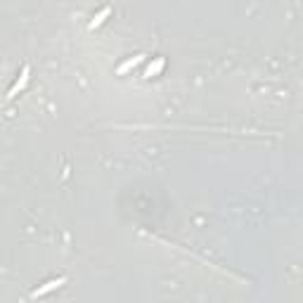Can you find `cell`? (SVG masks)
Returning a JSON list of instances; mask_svg holds the SVG:
<instances>
[{"label": "cell", "instance_id": "cell-5", "mask_svg": "<svg viewBox=\"0 0 303 303\" xmlns=\"http://www.w3.org/2000/svg\"><path fill=\"white\" fill-rule=\"evenodd\" d=\"M109 14H111V7H109V5H107V7H102V10H100L98 14L93 17V22H90V29H98V26H102Z\"/></svg>", "mask_w": 303, "mask_h": 303}, {"label": "cell", "instance_id": "cell-4", "mask_svg": "<svg viewBox=\"0 0 303 303\" xmlns=\"http://www.w3.org/2000/svg\"><path fill=\"white\" fill-rule=\"evenodd\" d=\"M163 66H166V59H163V57H156V59H154V64L147 66V71H145V78H154L156 74H161Z\"/></svg>", "mask_w": 303, "mask_h": 303}, {"label": "cell", "instance_id": "cell-2", "mask_svg": "<svg viewBox=\"0 0 303 303\" xmlns=\"http://www.w3.org/2000/svg\"><path fill=\"white\" fill-rule=\"evenodd\" d=\"M62 284H66V277H57V280H48L43 287H38V289H33L31 292V299H38V296H45V294L54 292V289H59Z\"/></svg>", "mask_w": 303, "mask_h": 303}, {"label": "cell", "instance_id": "cell-1", "mask_svg": "<svg viewBox=\"0 0 303 303\" xmlns=\"http://www.w3.org/2000/svg\"><path fill=\"white\" fill-rule=\"evenodd\" d=\"M29 78H31V66H24L22 69V74H19V78L14 81V86L10 88V93H7V102L10 100H14L19 93H22L24 88H26V83H29Z\"/></svg>", "mask_w": 303, "mask_h": 303}, {"label": "cell", "instance_id": "cell-3", "mask_svg": "<svg viewBox=\"0 0 303 303\" xmlns=\"http://www.w3.org/2000/svg\"><path fill=\"white\" fill-rule=\"evenodd\" d=\"M145 57H147V54H135V57H128V59H126V62H123V64H119V69H116V74H128L130 69H135V66L140 64L142 59H145Z\"/></svg>", "mask_w": 303, "mask_h": 303}]
</instances>
